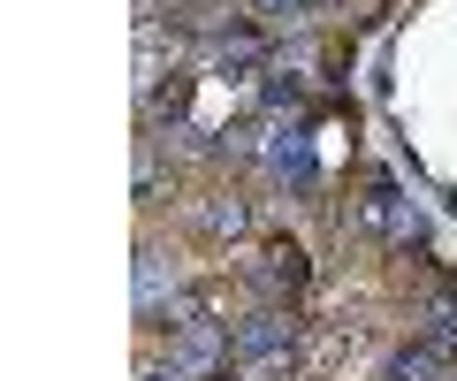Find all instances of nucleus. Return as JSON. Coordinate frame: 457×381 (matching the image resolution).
Returning <instances> with one entry per match:
<instances>
[{"label": "nucleus", "mask_w": 457, "mask_h": 381, "mask_svg": "<svg viewBox=\"0 0 457 381\" xmlns=\"http://www.w3.org/2000/svg\"><path fill=\"white\" fill-rule=\"evenodd\" d=\"M427 344H442V351H457V282H427Z\"/></svg>", "instance_id": "nucleus-5"}, {"label": "nucleus", "mask_w": 457, "mask_h": 381, "mask_svg": "<svg viewBox=\"0 0 457 381\" xmlns=\"http://www.w3.org/2000/svg\"><path fill=\"white\" fill-rule=\"evenodd\" d=\"M442 359H450L442 344H411V351H396V359H389V374H381V381H442Z\"/></svg>", "instance_id": "nucleus-6"}, {"label": "nucleus", "mask_w": 457, "mask_h": 381, "mask_svg": "<svg viewBox=\"0 0 457 381\" xmlns=\"http://www.w3.org/2000/svg\"><path fill=\"white\" fill-rule=\"evenodd\" d=\"M359 221L381 236V244H420V206H411L404 191H396V176H366Z\"/></svg>", "instance_id": "nucleus-2"}, {"label": "nucleus", "mask_w": 457, "mask_h": 381, "mask_svg": "<svg viewBox=\"0 0 457 381\" xmlns=\"http://www.w3.org/2000/svg\"><path fill=\"white\" fill-rule=\"evenodd\" d=\"M228 359H237V328H221V320H183V328H168L161 381H213Z\"/></svg>", "instance_id": "nucleus-1"}, {"label": "nucleus", "mask_w": 457, "mask_h": 381, "mask_svg": "<svg viewBox=\"0 0 457 381\" xmlns=\"http://www.w3.org/2000/svg\"><path fill=\"white\" fill-rule=\"evenodd\" d=\"M198 229L206 236H245V199H237V191H213V199L198 206Z\"/></svg>", "instance_id": "nucleus-7"}, {"label": "nucleus", "mask_w": 457, "mask_h": 381, "mask_svg": "<svg viewBox=\"0 0 457 381\" xmlns=\"http://www.w3.org/2000/svg\"><path fill=\"white\" fill-rule=\"evenodd\" d=\"M297 8H305V0H252V16H260V23H290Z\"/></svg>", "instance_id": "nucleus-8"}, {"label": "nucleus", "mask_w": 457, "mask_h": 381, "mask_svg": "<svg viewBox=\"0 0 457 381\" xmlns=\"http://www.w3.org/2000/svg\"><path fill=\"white\" fill-rule=\"evenodd\" d=\"M282 351H297V313L290 305H260L252 320H237V359L245 366H267Z\"/></svg>", "instance_id": "nucleus-4"}, {"label": "nucleus", "mask_w": 457, "mask_h": 381, "mask_svg": "<svg viewBox=\"0 0 457 381\" xmlns=\"http://www.w3.org/2000/svg\"><path fill=\"white\" fill-rule=\"evenodd\" d=\"M312 282V260L305 244H290V236H275V244H260V260H252V290H260L267 305H290L297 290Z\"/></svg>", "instance_id": "nucleus-3"}]
</instances>
